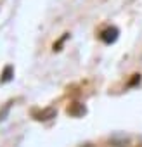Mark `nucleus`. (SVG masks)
I'll return each instance as SVG.
<instances>
[{
	"label": "nucleus",
	"mask_w": 142,
	"mask_h": 147,
	"mask_svg": "<svg viewBox=\"0 0 142 147\" xmlns=\"http://www.w3.org/2000/svg\"><path fill=\"white\" fill-rule=\"evenodd\" d=\"M68 36H69V35H68V33H64V36H62V38H61V40H59L57 43H54V50H61V45L64 43V40H66Z\"/></svg>",
	"instance_id": "obj_6"
},
{
	"label": "nucleus",
	"mask_w": 142,
	"mask_h": 147,
	"mask_svg": "<svg viewBox=\"0 0 142 147\" xmlns=\"http://www.w3.org/2000/svg\"><path fill=\"white\" fill-rule=\"evenodd\" d=\"M101 38H102V42H106V43H113V42H116V38H118V30H116V28H106V30L101 33Z\"/></svg>",
	"instance_id": "obj_3"
},
{
	"label": "nucleus",
	"mask_w": 142,
	"mask_h": 147,
	"mask_svg": "<svg viewBox=\"0 0 142 147\" xmlns=\"http://www.w3.org/2000/svg\"><path fill=\"white\" fill-rule=\"evenodd\" d=\"M11 104H12V102H7V104L4 106V109H2V111H0V121H2V119H5V116H7V113H9V109H11Z\"/></svg>",
	"instance_id": "obj_5"
},
{
	"label": "nucleus",
	"mask_w": 142,
	"mask_h": 147,
	"mask_svg": "<svg viewBox=\"0 0 142 147\" xmlns=\"http://www.w3.org/2000/svg\"><path fill=\"white\" fill-rule=\"evenodd\" d=\"M66 113H68L69 116H73V118H82V116L87 113V109H85V106L80 104V102H71V104L66 107Z\"/></svg>",
	"instance_id": "obj_2"
},
{
	"label": "nucleus",
	"mask_w": 142,
	"mask_h": 147,
	"mask_svg": "<svg viewBox=\"0 0 142 147\" xmlns=\"http://www.w3.org/2000/svg\"><path fill=\"white\" fill-rule=\"evenodd\" d=\"M12 76H14V69H12V66H5L4 71H2V76H0V83H7V82H11Z\"/></svg>",
	"instance_id": "obj_4"
},
{
	"label": "nucleus",
	"mask_w": 142,
	"mask_h": 147,
	"mask_svg": "<svg viewBox=\"0 0 142 147\" xmlns=\"http://www.w3.org/2000/svg\"><path fill=\"white\" fill-rule=\"evenodd\" d=\"M31 114H33V118H35L37 121H47V119L55 118L57 111H55L54 107H45V109H33Z\"/></svg>",
	"instance_id": "obj_1"
}]
</instances>
